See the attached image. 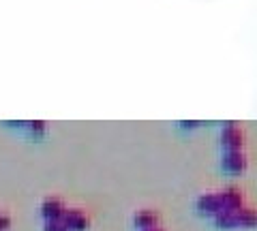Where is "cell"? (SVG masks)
<instances>
[{"instance_id":"obj_1","label":"cell","mask_w":257,"mask_h":231,"mask_svg":"<svg viewBox=\"0 0 257 231\" xmlns=\"http://www.w3.org/2000/svg\"><path fill=\"white\" fill-rule=\"evenodd\" d=\"M60 220L69 231H84L88 227V218L82 210H64Z\"/></svg>"},{"instance_id":"obj_2","label":"cell","mask_w":257,"mask_h":231,"mask_svg":"<svg viewBox=\"0 0 257 231\" xmlns=\"http://www.w3.org/2000/svg\"><path fill=\"white\" fill-rule=\"evenodd\" d=\"M197 210L204 212V214H214L223 210V199H221V193H208V195H202L197 199Z\"/></svg>"},{"instance_id":"obj_3","label":"cell","mask_w":257,"mask_h":231,"mask_svg":"<svg viewBox=\"0 0 257 231\" xmlns=\"http://www.w3.org/2000/svg\"><path fill=\"white\" fill-rule=\"evenodd\" d=\"M223 167L227 171H234V173H240L246 169V158L240 150H227V154L223 156Z\"/></svg>"},{"instance_id":"obj_4","label":"cell","mask_w":257,"mask_h":231,"mask_svg":"<svg viewBox=\"0 0 257 231\" xmlns=\"http://www.w3.org/2000/svg\"><path fill=\"white\" fill-rule=\"evenodd\" d=\"M221 141L227 150H240L242 148V133L229 122V126H225V131L221 135Z\"/></svg>"},{"instance_id":"obj_5","label":"cell","mask_w":257,"mask_h":231,"mask_svg":"<svg viewBox=\"0 0 257 231\" xmlns=\"http://www.w3.org/2000/svg\"><path fill=\"white\" fill-rule=\"evenodd\" d=\"M41 212H43V216L47 220H60L62 214H64V205H62L60 199L50 197V199H45V201H43Z\"/></svg>"},{"instance_id":"obj_6","label":"cell","mask_w":257,"mask_h":231,"mask_svg":"<svg viewBox=\"0 0 257 231\" xmlns=\"http://www.w3.org/2000/svg\"><path fill=\"white\" fill-rule=\"evenodd\" d=\"M214 222H216V227H221V229H234V227H238L236 210L223 208L221 212H216V214H214Z\"/></svg>"},{"instance_id":"obj_7","label":"cell","mask_w":257,"mask_h":231,"mask_svg":"<svg viewBox=\"0 0 257 231\" xmlns=\"http://www.w3.org/2000/svg\"><path fill=\"white\" fill-rule=\"evenodd\" d=\"M157 220H159V216L152 210H142V212L135 214V227H140L142 231L150 229V227H157Z\"/></svg>"},{"instance_id":"obj_8","label":"cell","mask_w":257,"mask_h":231,"mask_svg":"<svg viewBox=\"0 0 257 231\" xmlns=\"http://www.w3.org/2000/svg\"><path fill=\"white\" fill-rule=\"evenodd\" d=\"M236 220L240 227H255L257 225V212L251 208H240L236 210Z\"/></svg>"},{"instance_id":"obj_9","label":"cell","mask_w":257,"mask_h":231,"mask_svg":"<svg viewBox=\"0 0 257 231\" xmlns=\"http://www.w3.org/2000/svg\"><path fill=\"white\" fill-rule=\"evenodd\" d=\"M43 231H69V229L62 225V220H47Z\"/></svg>"},{"instance_id":"obj_10","label":"cell","mask_w":257,"mask_h":231,"mask_svg":"<svg viewBox=\"0 0 257 231\" xmlns=\"http://www.w3.org/2000/svg\"><path fill=\"white\" fill-rule=\"evenodd\" d=\"M32 135H43L45 133V122H30Z\"/></svg>"},{"instance_id":"obj_11","label":"cell","mask_w":257,"mask_h":231,"mask_svg":"<svg viewBox=\"0 0 257 231\" xmlns=\"http://www.w3.org/2000/svg\"><path fill=\"white\" fill-rule=\"evenodd\" d=\"M11 227V218L9 216H0V231H9Z\"/></svg>"},{"instance_id":"obj_12","label":"cell","mask_w":257,"mask_h":231,"mask_svg":"<svg viewBox=\"0 0 257 231\" xmlns=\"http://www.w3.org/2000/svg\"><path fill=\"white\" fill-rule=\"evenodd\" d=\"M144 231H163L161 227H150V229H144Z\"/></svg>"}]
</instances>
